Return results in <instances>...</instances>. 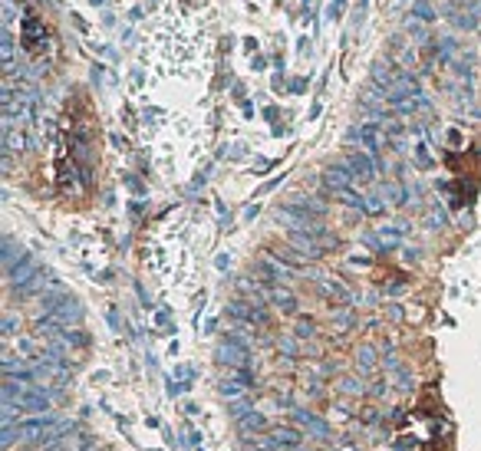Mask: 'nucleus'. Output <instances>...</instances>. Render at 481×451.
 <instances>
[{"mask_svg": "<svg viewBox=\"0 0 481 451\" xmlns=\"http://www.w3.org/2000/svg\"><path fill=\"white\" fill-rule=\"evenodd\" d=\"M228 317L238 320V327H250V329L267 327V307H257V303H250L244 297L228 303Z\"/></svg>", "mask_w": 481, "mask_h": 451, "instance_id": "1", "label": "nucleus"}, {"mask_svg": "<svg viewBox=\"0 0 481 451\" xmlns=\"http://www.w3.org/2000/svg\"><path fill=\"white\" fill-rule=\"evenodd\" d=\"M254 274H257V277L264 280L267 287H284V283L290 280V274H294V270H290L287 264H284V260H277V257H274V254L267 250V254H264V257L257 260Z\"/></svg>", "mask_w": 481, "mask_h": 451, "instance_id": "2", "label": "nucleus"}, {"mask_svg": "<svg viewBox=\"0 0 481 451\" xmlns=\"http://www.w3.org/2000/svg\"><path fill=\"white\" fill-rule=\"evenodd\" d=\"M379 139H383V129H379L376 122L353 125V129H349V135H347V142H349V145H359L363 152L376 155V158H379Z\"/></svg>", "mask_w": 481, "mask_h": 451, "instance_id": "3", "label": "nucleus"}, {"mask_svg": "<svg viewBox=\"0 0 481 451\" xmlns=\"http://www.w3.org/2000/svg\"><path fill=\"white\" fill-rule=\"evenodd\" d=\"M347 165L353 168V175H357L359 182H376V175L383 168V162H379L376 155L363 152V148H353V152L347 155Z\"/></svg>", "mask_w": 481, "mask_h": 451, "instance_id": "4", "label": "nucleus"}, {"mask_svg": "<svg viewBox=\"0 0 481 451\" xmlns=\"http://www.w3.org/2000/svg\"><path fill=\"white\" fill-rule=\"evenodd\" d=\"M320 182H323L327 192H343V188H353L357 175H353V168H349L347 162H337V165H327V168H323Z\"/></svg>", "mask_w": 481, "mask_h": 451, "instance_id": "5", "label": "nucleus"}, {"mask_svg": "<svg viewBox=\"0 0 481 451\" xmlns=\"http://www.w3.org/2000/svg\"><path fill=\"white\" fill-rule=\"evenodd\" d=\"M287 244L297 250V254H303L307 260H317L320 254L327 250L317 238H313V234H303V230H290V234H287Z\"/></svg>", "mask_w": 481, "mask_h": 451, "instance_id": "6", "label": "nucleus"}, {"mask_svg": "<svg viewBox=\"0 0 481 451\" xmlns=\"http://www.w3.org/2000/svg\"><path fill=\"white\" fill-rule=\"evenodd\" d=\"M37 264H33V257L30 254H20V260L13 264V267H7V280L13 283V287H23L27 280H33L37 277Z\"/></svg>", "mask_w": 481, "mask_h": 451, "instance_id": "7", "label": "nucleus"}, {"mask_svg": "<svg viewBox=\"0 0 481 451\" xmlns=\"http://www.w3.org/2000/svg\"><path fill=\"white\" fill-rule=\"evenodd\" d=\"M290 415H294V422H297L300 428H307L310 435H317V438H330V425L323 422V418H317L313 412H307V409H290Z\"/></svg>", "mask_w": 481, "mask_h": 451, "instance_id": "8", "label": "nucleus"}, {"mask_svg": "<svg viewBox=\"0 0 481 451\" xmlns=\"http://www.w3.org/2000/svg\"><path fill=\"white\" fill-rule=\"evenodd\" d=\"M270 442L277 451H300V432L297 428H290V425H277V428H270Z\"/></svg>", "mask_w": 481, "mask_h": 451, "instance_id": "9", "label": "nucleus"}, {"mask_svg": "<svg viewBox=\"0 0 481 451\" xmlns=\"http://www.w3.org/2000/svg\"><path fill=\"white\" fill-rule=\"evenodd\" d=\"M313 280H317V287L323 297L337 300V303H349V300H353V290H349L343 280H330V277H313Z\"/></svg>", "mask_w": 481, "mask_h": 451, "instance_id": "10", "label": "nucleus"}, {"mask_svg": "<svg viewBox=\"0 0 481 451\" xmlns=\"http://www.w3.org/2000/svg\"><path fill=\"white\" fill-rule=\"evenodd\" d=\"M376 365H379V353H376V346L363 343L357 349V369H359V375H373Z\"/></svg>", "mask_w": 481, "mask_h": 451, "instance_id": "11", "label": "nucleus"}, {"mask_svg": "<svg viewBox=\"0 0 481 451\" xmlns=\"http://www.w3.org/2000/svg\"><path fill=\"white\" fill-rule=\"evenodd\" d=\"M264 428H267V418L254 409V412H248L244 418H238V432L244 435V438H250V435H264Z\"/></svg>", "mask_w": 481, "mask_h": 451, "instance_id": "12", "label": "nucleus"}, {"mask_svg": "<svg viewBox=\"0 0 481 451\" xmlns=\"http://www.w3.org/2000/svg\"><path fill=\"white\" fill-rule=\"evenodd\" d=\"M270 307H277L280 313H297V297L287 287H270Z\"/></svg>", "mask_w": 481, "mask_h": 451, "instance_id": "13", "label": "nucleus"}, {"mask_svg": "<svg viewBox=\"0 0 481 451\" xmlns=\"http://www.w3.org/2000/svg\"><path fill=\"white\" fill-rule=\"evenodd\" d=\"M290 204H297V208L310 211L313 218H327V201H323V198H310V194H294V198H290Z\"/></svg>", "mask_w": 481, "mask_h": 451, "instance_id": "14", "label": "nucleus"}, {"mask_svg": "<svg viewBox=\"0 0 481 451\" xmlns=\"http://www.w3.org/2000/svg\"><path fill=\"white\" fill-rule=\"evenodd\" d=\"M218 389H221V395L228 399V402H234V399H244V395H250V392H248V385L240 382V379H238L234 373H231V375H224Z\"/></svg>", "mask_w": 481, "mask_h": 451, "instance_id": "15", "label": "nucleus"}, {"mask_svg": "<svg viewBox=\"0 0 481 451\" xmlns=\"http://www.w3.org/2000/svg\"><path fill=\"white\" fill-rule=\"evenodd\" d=\"M270 254H274L277 260H284L287 267H307V257H303V254H297L290 244H287V247H270Z\"/></svg>", "mask_w": 481, "mask_h": 451, "instance_id": "16", "label": "nucleus"}, {"mask_svg": "<svg viewBox=\"0 0 481 451\" xmlns=\"http://www.w3.org/2000/svg\"><path fill=\"white\" fill-rule=\"evenodd\" d=\"M333 194H337L340 204H347V208H353V211L366 214V198H363V194H357L353 188H343V192H333Z\"/></svg>", "mask_w": 481, "mask_h": 451, "instance_id": "17", "label": "nucleus"}, {"mask_svg": "<svg viewBox=\"0 0 481 451\" xmlns=\"http://www.w3.org/2000/svg\"><path fill=\"white\" fill-rule=\"evenodd\" d=\"M340 392H347V395H363V392H369V385L363 382V375H347V379H340Z\"/></svg>", "mask_w": 481, "mask_h": 451, "instance_id": "18", "label": "nucleus"}, {"mask_svg": "<svg viewBox=\"0 0 481 451\" xmlns=\"http://www.w3.org/2000/svg\"><path fill=\"white\" fill-rule=\"evenodd\" d=\"M228 412H231L234 422H238V418H244L248 412H254V399H250V395H244V399H234V402H228Z\"/></svg>", "mask_w": 481, "mask_h": 451, "instance_id": "19", "label": "nucleus"}, {"mask_svg": "<svg viewBox=\"0 0 481 451\" xmlns=\"http://www.w3.org/2000/svg\"><path fill=\"white\" fill-rule=\"evenodd\" d=\"M383 194H386V201L389 204H405L409 201V194H405L402 184H383Z\"/></svg>", "mask_w": 481, "mask_h": 451, "instance_id": "20", "label": "nucleus"}, {"mask_svg": "<svg viewBox=\"0 0 481 451\" xmlns=\"http://www.w3.org/2000/svg\"><path fill=\"white\" fill-rule=\"evenodd\" d=\"M277 349H280V356H290V359L303 353V349H300V343H297V336H280L277 339Z\"/></svg>", "mask_w": 481, "mask_h": 451, "instance_id": "21", "label": "nucleus"}, {"mask_svg": "<svg viewBox=\"0 0 481 451\" xmlns=\"http://www.w3.org/2000/svg\"><path fill=\"white\" fill-rule=\"evenodd\" d=\"M353 323H357L353 310H337V313H333V327L343 329V333H347V329H353Z\"/></svg>", "mask_w": 481, "mask_h": 451, "instance_id": "22", "label": "nucleus"}, {"mask_svg": "<svg viewBox=\"0 0 481 451\" xmlns=\"http://www.w3.org/2000/svg\"><path fill=\"white\" fill-rule=\"evenodd\" d=\"M294 336H297V339H310V336H317V327H313V320L300 317V320H297V327H294Z\"/></svg>", "mask_w": 481, "mask_h": 451, "instance_id": "23", "label": "nucleus"}, {"mask_svg": "<svg viewBox=\"0 0 481 451\" xmlns=\"http://www.w3.org/2000/svg\"><path fill=\"white\" fill-rule=\"evenodd\" d=\"M415 20H425V23H432L435 20V10H432L429 0H419V4H415Z\"/></svg>", "mask_w": 481, "mask_h": 451, "instance_id": "24", "label": "nucleus"}, {"mask_svg": "<svg viewBox=\"0 0 481 451\" xmlns=\"http://www.w3.org/2000/svg\"><path fill=\"white\" fill-rule=\"evenodd\" d=\"M415 158H419V165H422V168H432V152H429V145H425V142H419V145H415Z\"/></svg>", "mask_w": 481, "mask_h": 451, "instance_id": "25", "label": "nucleus"}, {"mask_svg": "<svg viewBox=\"0 0 481 451\" xmlns=\"http://www.w3.org/2000/svg\"><path fill=\"white\" fill-rule=\"evenodd\" d=\"M386 317L399 323V320H402V307H399V303H389V307H386Z\"/></svg>", "mask_w": 481, "mask_h": 451, "instance_id": "26", "label": "nucleus"}, {"mask_svg": "<svg viewBox=\"0 0 481 451\" xmlns=\"http://www.w3.org/2000/svg\"><path fill=\"white\" fill-rule=\"evenodd\" d=\"M363 422H366V425H379V412H376V409H366V412H363Z\"/></svg>", "mask_w": 481, "mask_h": 451, "instance_id": "27", "label": "nucleus"}, {"mask_svg": "<svg viewBox=\"0 0 481 451\" xmlns=\"http://www.w3.org/2000/svg\"><path fill=\"white\" fill-rule=\"evenodd\" d=\"M13 329H17V317H7L4 320V336H10Z\"/></svg>", "mask_w": 481, "mask_h": 451, "instance_id": "28", "label": "nucleus"}]
</instances>
